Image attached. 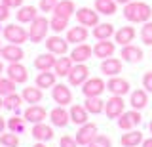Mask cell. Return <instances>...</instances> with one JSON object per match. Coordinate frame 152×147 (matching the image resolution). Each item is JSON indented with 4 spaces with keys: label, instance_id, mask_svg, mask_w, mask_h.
<instances>
[{
    "label": "cell",
    "instance_id": "6da1fadb",
    "mask_svg": "<svg viewBox=\"0 0 152 147\" xmlns=\"http://www.w3.org/2000/svg\"><path fill=\"white\" fill-rule=\"evenodd\" d=\"M124 17L131 23H146L152 17V8L146 2H137L131 0L129 4L124 6Z\"/></svg>",
    "mask_w": 152,
    "mask_h": 147
},
{
    "label": "cell",
    "instance_id": "f907efd6",
    "mask_svg": "<svg viewBox=\"0 0 152 147\" xmlns=\"http://www.w3.org/2000/svg\"><path fill=\"white\" fill-rule=\"evenodd\" d=\"M116 2H118V4H124V6H126V4H129L131 0H116Z\"/></svg>",
    "mask_w": 152,
    "mask_h": 147
},
{
    "label": "cell",
    "instance_id": "ac0fdd59",
    "mask_svg": "<svg viewBox=\"0 0 152 147\" xmlns=\"http://www.w3.org/2000/svg\"><path fill=\"white\" fill-rule=\"evenodd\" d=\"M129 105L137 111H142L146 105H148V92L145 88H139V90H133L131 92V98H129Z\"/></svg>",
    "mask_w": 152,
    "mask_h": 147
},
{
    "label": "cell",
    "instance_id": "1f68e13d",
    "mask_svg": "<svg viewBox=\"0 0 152 147\" xmlns=\"http://www.w3.org/2000/svg\"><path fill=\"white\" fill-rule=\"evenodd\" d=\"M114 33H116L114 25H110V23H99V25L93 27V36L97 40H107V38H110Z\"/></svg>",
    "mask_w": 152,
    "mask_h": 147
},
{
    "label": "cell",
    "instance_id": "d6a6232c",
    "mask_svg": "<svg viewBox=\"0 0 152 147\" xmlns=\"http://www.w3.org/2000/svg\"><path fill=\"white\" fill-rule=\"evenodd\" d=\"M104 103H107V101H103L101 96H97V98H86L84 107L88 109V113H91V115H99V113L104 111Z\"/></svg>",
    "mask_w": 152,
    "mask_h": 147
},
{
    "label": "cell",
    "instance_id": "9a60e30c",
    "mask_svg": "<svg viewBox=\"0 0 152 147\" xmlns=\"http://www.w3.org/2000/svg\"><path fill=\"white\" fill-rule=\"evenodd\" d=\"M6 75H8V78H12L15 84H23V82H27V78H28V73H27V69L23 67L21 63H10V67L6 69Z\"/></svg>",
    "mask_w": 152,
    "mask_h": 147
},
{
    "label": "cell",
    "instance_id": "5b68a950",
    "mask_svg": "<svg viewBox=\"0 0 152 147\" xmlns=\"http://www.w3.org/2000/svg\"><path fill=\"white\" fill-rule=\"evenodd\" d=\"M107 90V82L99 77H93V78H88L86 82L82 84V94L86 98H97Z\"/></svg>",
    "mask_w": 152,
    "mask_h": 147
},
{
    "label": "cell",
    "instance_id": "cb8c5ba5",
    "mask_svg": "<svg viewBox=\"0 0 152 147\" xmlns=\"http://www.w3.org/2000/svg\"><path fill=\"white\" fill-rule=\"evenodd\" d=\"M135 29L133 27H120L116 33H114V40H116V44H120V46H126V44H131L133 40H135Z\"/></svg>",
    "mask_w": 152,
    "mask_h": 147
},
{
    "label": "cell",
    "instance_id": "8d00e7d4",
    "mask_svg": "<svg viewBox=\"0 0 152 147\" xmlns=\"http://www.w3.org/2000/svg\"><path fill=\"white\" fill-rule=\"evenodd\" d=\"M21 103H23V96H19V94H15V92L4 98V107L10 109V111H13V109L17 111V109L21 107Z\"/></svg>",
    "mask_w": 152,
    "mask_h": 147
},
{
    "label": "cell",
    "instance_id": "44dd1931",
    "mask_svg": "<svg viewBox=\"0 0 152 147\" xmlns=\"http://www.w3.org/2000/svg\"><path fill=\"white\" fill-rule=\"evenodd\" d=\"M88 35H89L88 29L78 23V27H70L66 31V40H69V44H82V42H86Z\"/></svg>",
    "mask_w": 152,
    "mask_h": 147
},
{
    "label": "cell",
    "instance_id": "e575fe53",
    "mask_svg": "<svg viewBox=\"0 0 152 147\" xmlns=\"http://www.w3.org/2000/svg\"><path fill=\"white\" fill-rule=\"evenodd\" d=\"M116 6H118L116 0H95V10L99 13H103V16L116 13Z\"/></svg>",
    "mask_w": 152,
    "mask_h": 147
},
{
    "label": "cell",
    "instance_id": "f5cc1de1",
    "mask_svg": "<svg viewBox=\"0 0 152 147\" xmlns=\"http://www.w3.org/2000/svg\"><path fill=\"white\" fill-rule=\"evenodd\" d=\"M2 107H4V98L0 96V109H2Z\"/></svg>",
    "mask_w": 152,
    "mask_h": 147
},
{
    "label": "cell",
    "instance_id": "ab89813d",
    "mask_svg": "<svg viewBox=\"0 0 152 147\" xmlns=\"http://www.w3.org/2000/svg\"><path fill=\"white\" fill-rule=\"evenodd\" d=\"M141 40H142V44L152 46V21L142 23V27H141Z\"/></svg>",
    "mask_w": 152,
    "mask_h": 147
},
{
    "label": "cell",
    "instance_id": "e0dca14e",
    "mask_svg": "<svg viewBox=\"0 0 152 147\" xmlns=\"http://www.w3.org/2000/svg\"><path fill=\"white\" fill-rule=\"evenodd\" d=\"M120 58L124 61H127V63H139L142 59V50L135 44H126V46H122Z\"/></svg>",
    "mask_w": 152,
    "mask_h": 147
},
{
    "label": "cell",
    "instance_id": "c3c4849f",
    "mask_svg": "<svg viewBox=\"0 0 152 147\" xmlns=\"http://www.w3.org/2000/svg\"><path fill=\"white\" fill-rule=\"evenodd\" d=\"M142 147H152V137H146V140H142Z\"/></svg>",
    "mask_w": 152,
    "mask_h": 147
},
{
    "label": "cell",
    "instance_id": "f35d334b",
    "mask_svg": "<svg viewBox=\"0 0 152 147\" xmlns=\"http://www.w3.org/2000/svg\"><path fill=\"white\" fill-rule=\"evenodd\" d=\"M0 143H2L4 147H17L19 145V137L15 132H10V134H0Z\"/></svg>",
    "mask_w": 152,
    "mask_h": 147
},
{
    "label": "cell",
    "instance_id": "7dc6e473",
    "mask_svg": "<svg viewBox=\"0 0 152 147\" xmlns=\"http://www.w3.org/2000/svg\"><path fill=\"white\" fill-rule=\"evenodd\" d=\"M2 4H6L10 10H12V8H21L23 6V0H2Z\"/></svg>",
    "mask_w": 152,
    "mask_h": 147
},
{
    "label": "cell",
    "instance_id": "7c38bea8",
    "mask_svg": "<svg viewBox=\"0 0 152 147\" xmlns=\"http://www.w3.org/2000/svg\"><path fill=\"white\" fill-rule=\"evenodd\" d=\"M46 48L48 52H51V54L55 55H65L66 50H69V40L66 38H61V36H50V38H46Z\"/></svg>",
    "mask_w": 152,
    "mask_h": 147
},
{
    "label": "cell",
    "instance_id": "d4e9b609",
    "mask_svg": "<svg viewBox=\"0 0 152 147\" xmlns=\"http://www.w3.org/2000/svg\"><path fill=\"white\" fill-rule=\"evenodd\" d=\"M70 122H74V124H78V126H82L88 122V118H89V113H88V109H86L84 105H78V103H74L72 107H70Z\"/></svg>",
    "mask_w": 152,
    "mask_h": 147
},
{
    "label": "cell",
    "instance_id": "52a82bcc",
    "mask_svg": "<svg viewBox=\"0 0 152 147\" xmlns=\"http://www.w3.org/2000/svg\"><path fill=\"white\" fill-rule=\"evenodd\" d=\"M76 21L84 27H95L99 25V12L97 10H91V8H80L76 10Z\"/></svg>",
    "mask_w": 152,
    "mask_h": 147
},
{
    "label": "cell",
    "instance_id": "7bdbcfd3",
    "mask_svg": "<svg viewBox=\"0 0 152 147\" xmlns=\"http://www.w3.org/2000/svg\"><path fill=\"white\" fill-rule=\"evenodd\" d=\"M59 0H40V10L42 12H53Z\"/></svg>",
    "mask_w": 152,
    "mask_h": 147
},
{
    "label": "cell",
    "instance_id": "83f0119b",
    "mask_svg": "<svg viewBox=\"0 0 152 147\" xmlns=\"http://www.w3.org/2000/svg\"><path fill=\"white\" fill-rule=\"evenodd\" d=\"M55 54H51V52H48V54H42V55H38V58L34 59V67L38 71H50V69H53L55 67Z\"/></svg>",
    "mask_w": 152,
    "mask_h": 147
},
{
    "label": "cell",
    "instance_id": "b9f144b4",
    "mask_svg": "<svg viewBox=\"0 0 152 147\" xmlns=\"http://www.w3.org/2000/svg\"><path fill=\"white\" fill-rule=\"evenodd\" d=\"M88 147H112V141H110V137H107V136H103V134H97V136H95V140Z\"/></svg>",
    "mask_w": 152,
    "mask_h": 147
},
{
    "label": "cell",
    "instance_id": "74e56055",
    "mask_svg": "<svg viewBox=\"0 0 152 147\" xmlns=\"http://www.w3.org/2000/svg\"><path fill=\"white\" fill-rule=\"evenodd\" d=\"M15 92V82H13L12 78H2L0 77V96L6 98L10 94Z\"/></svg>",
    "mask_w": 152,
    "mask_h": 147
},
{
    "label": "cell",
    "instance_id": "4316f807",
    "mask_svg": "<svg viewBox=\"0 0 152 147\" xmlns=\"http://www.w3.org/2000/svg\"><path fill=\"white\" fill-rule=\"evenodd\" d=\"M142 140H145V137H142V132H139V130H127L126 134L120 137V143L124 147H137V145L142 143Z\"/></svg>",
    "mask_w": 152,
    "mask_h": 147
},
{
    "label": "cell",
    "instance_id": "836d02e7",
    "mask_svg": "<svg viewBox=\"0 0 152 147\" xmlns=\"http://www.w3.org/2000/svg\"><path fill=\"white\" fill-rule=\"evenodd\" d=\"M55 78L57 75L55 73H50V71H40V75L36 77V86L38 88H53L55 86Z\"/></svg>",
    "mask_w": 152,
    "mask_h": 147
},
{
    "label": "cell",
    "instance_id": "816d5d0a",
    "mask_svg": "<svg viewBox=\"0 0 152 147\" xmlns=\"http://www.w3.org/2000/svg\"><path fill=\"white\" fill-rule=\"evenodd\" d=\"M34 147H46V143H44V141H38V143H36Z\"/></svg>",
    "mask_w": 152,
    "mask_h": 147
},
{
    "label": "cell",
    "instance_id": "3957f363",
    "mask_svg": "<svg viewBox=\"0 0 152 147\" xmlns=\"http://www.w3.org/2000/svg\"><path fill=\"white\" fill-rule=\"evenodd\" d=\"M4 38H6L10 44H19V46H21L23 42L28 40V31H25L21 25L12 23V25L4 27Z\"/></svg>",
    "mask_w": 152,
    "mask_h": 147
},
{
    "label": "cell",
    "instance_id": "8992f818",
    "mask_svg": "<svg viewBox=\"0 0 152 147\" xmlns=\"http://www.w3.org/2000/svg\"><path fill=\"white\" fill-rule=\"evenodd\" d=\"M95 136H97V124H93V122H86V124H82L80 130L76 132V141H78V145H86V147H88L95 140Z\"/></svg>",
    "mask_w": 152,
    "mask_h": 147
},
{
    "label": "cell",
    "instance_id": "8fae6325",
    "mask_svg": "<svg viewBox=\"0 0 152 147\" xmlns=\"http://www.w3.org/2000/svg\"><path fill=\"white\" fill-rule=\"evenodd\" d=\"M107 90L112 96H126L129 92V82L122 77H110L107 82Z\"/></svg>",
    "mask_w": 152,
    "mask_h": 147
},
{
    "label": "cell",
    "instance_id": "d6986e66",
    "mask_svg": "<svg viewBox=\"0 0 152 147\" xmlns=\"http://www.w3.org/2000/svg\"><path fill=\"white\" fill-rule=\"evenodd\" d=\"M91 54H93V48L82 42V44H76L74 46V50L70 52V58H72L74 63H86V61L91 58Z\"/></svg>",
    "mask_w": 152,
    "mask_h": 147
},
{
    "label": "cell",
    "instance_id": "60d3db41",
    "mask_svg": "<svg viewBox=\"0 0 152 147\" xmlns=\"http://www.w3.org/2000/svg\"><path fill=\"white\" fill-rule=\"evenodd\" d=\"M8 128H10V132H15V134H19V132H23L25 130V117H12L8 120Z\"/></svg>",
    "mask_w": 152,
    "mask_h": 147
},
{
    "label": "cell",
    "instance_id": "4dcf8cb0",
    "mask_svg": "<svg viewBox=\"0 0 152 147\" xmlns=\"http://www.w3.org/2000/svg\"><path fill=\"white\" fill-rule=\"evenodd\" d=\"M23 101L25 103H31V105H36V103H40L42 101V98H44V94H42V88H38V86H28L23 90Z\"/></svg>",
    "mask_w": 152,
    "mask_h": 147
},
{
    "label": "cell",
    "instance_id": "f546056e",
    "mask_svg": "<svg viewBox=\"0 0 152 147\" xmlns=\"http://www.w3.org/2000/svg\"><path fill=\"white\" fill-rule=\"evenodd\" d=\"M15 17L19 23H32L38 17V12L34 6H21V8H17Z\"/></svg>",
    "mask_w": 152,
    "mask_h": 147
},
{
    "label": "cell",
    "instance_id": "2e32d148",
    "mask_svg": "<svg viewBox=\"0 0 152 147\" xmlns=\"http://www.w3.org/2000/svg\"><path fill=\"white\" fill-rule=\"evenodd\" d=\"M31 136L34 137L36 141H50L53 137V128L48 126L46 122H36L31 130Z\"/></svg>",
    "mask_w": 152,
    "mask_h": 147
},
{
    "label": "cell",
    "instance_id": "9f6ffc18",
    "mask_svg": "<svg viewBox=\"0 0 152 147\" xmlns=\"http://www.w3.org/2000/svg\"><path fill=\"white\" fill-rule=\"evenodd\" d=\"M0 52H2V46H0Z\"/></svg>",
    "mask_w": 152,
    "mask_h": 147
},
{
    "label": "cell",
    "instance_id": "603a6c76",
    "mask_svg": "<svg viewBox=\"0 0 152 147\" xmlns=\"http://www.w3.org/2000/svg\"><path fill=\"white\" fill-rule=\"evenodd\" d=\"M46 109L44 107H40V105H28L25 109V120L27 122H32V124H36V122H44V118H46Z\"/></svg>",
    "mask_w": 152,
    "mask_h": 147
},
{
    "label": "cell",
    "instance_id": "9c48e42d",
    "mask_svg": "<svg viewBox=\"0 0 152 147\" xmlns=\"http://www.w3.org/2000/svg\"><path fill=\"white\" fill-rule=\"evenodd\" d=\"M89 78V69L86 63H76L72 71L69 73V82L70 86H82L86 80Z\"/></svg>",
    "mask_w": 152,
    "mask_h": 147
},
{
    "label": "cell",
    "instance_id": "4fadbf2b",
    "mask_svg": "<svg viewBox=\"0 0 152 147\" xmlns=\"http://www.w3.org/2000/svg\"><path fill=\"white\" fill-rule=\"evenodd\" d=\"M50 120H51V124H53V126L65 128L70 122V113L65 111L63 105H57L55 109H51V111H50Z\"/></svg>",
    "mask_w": 152,
    "mask_h": 147
},
{
    "label": "cell",
    "instance_id": "bcb514c9",
    "mask_svg": "<svg viewBox=\"0 0 152 147\" xmlns=\"http://www.w3.org/2000/svg\"><path fill=\"white\" fill-rule=\"evenodd\" d=\"M8 17H10V8L6 6V4H2V2H0V23H2V21H6Z\"/></svg>",
    "mask_w": 152,
    "mask_h": 147
},
{
    "label": "cell",
    "instance_id": "db71d44e",
    "mask_svg": "<svg viewBox=\"0 0 152 147\" xmlns=\"http://www.w3.org/2000/svg\"><path fill=\"white\" fill-rule=\"evenodd\" d=\"M4 73V65H2V61H0V75Z\"/></svg>",
    "mask_w": 152,
    "mask_h": 147
},
{
    "label": "cell",
    "instance_id": "f1b7e54d",
    "mask_svg": "<svg viewBox=\"0 0 152 147\" xmlns=\"http://www.w3.org/2000/svg\"><path fill=\"white\" fill-rule=\"evenodd\" d=\"M53 13L69 19V17H72L74 13H76V6H74L72 0H59L57 6H55V10H53Z\"/></svg>",
    "mask_w": 152,
    "mask_h": 147
},
{
    "label": "cell",
    "instance_id": "30bf717a",
    "mask_svg": "<svg viewBox=\"0 0 152 147\" xmlns=\"http://www.w3.org/2000/svg\"><path fill=\"white\" fill-rule=\"evenodd\" d=\"M51 98H53V101L57 105H69V103H72V92H70L69 86H65V84H55L53 88H51Z\"/></svg>",
    "mask_w": 152,
    "mask_h": 147
},
{
    "label": "cell",
    "instance_id": "ba28073f",
    "mask_svg": "<svg viewBox=\"0 0 152 147\" xmlns=\"http://www.w3.org/2000/svg\"><path fill=\"white\" fill-rule=\"evenodd\" d=\"M124 111H126L124 96H112L107 103H104V113H107L108 118H118Z\"/></svg>",
    "mask_w": 152,
    "mask_h": 147
},
{
    "label": "cell",
    "instance_id": "d590c367",
    "mask_svg": "<svg viewBox=\"0 0 152 147\" xmlns=\"http://www.w3.org/2000/svg\"><path fill=\"white\" fill-rule=\"evenodd\" d=\"M66 27H69V19H66V17H61V16H55V13H53V17L50 19V29L53 31V33H63Z\"/></svg>",
    "mask_w": 152,
    "mask_h": 147
},
{
    "label": "cell",
    "instance_id": "ffe728a7",
    "mask_svg": "<svg viewBox=\"0 0 152 147\" xmlns=\"http://www.w3.org/2000/svg\"><path fill=\"white\" fill-rule=\"evenodd\" d=\"M0 55H2L6 61H10V63H17V61H21L23 59V50H21V46L19 44H8V46H4L2 52H0Z\"/></svg>",
    "mask_w": 152,
    "mask_h": 147
},
{
    "label": "cell",
    "instance_id": "681fc988",
    "mask_svg": "<svg viewBox=\"0 0 152 147\" xmlns=\"http://www.w3.org/2000/svg\"><path fill=\"white\" fill-rule=\"evenodd\" d=\"M6 126H8V122L4 120L2 117H0V134H2V132H4V128H6Z\"/></svg>",
    "mask_w": 152,
    "mask_h": 147
},
{
    "label": "cell",
    "instance_id": "11a10c76",
    "mask_svg": "<svg viewBox=\"0 0 152 147\" xmlns=\"http://www.w3.org/2000/svg\"><path fill=\"white\" fill-rule=\"evenodd\" d=\"M148 130H150V134H152V120L148 122Z\"/></svg>",
    "mask_w": 152,
    "mask_h": 147
},
{
    "label": "cell",
    "instance_id": "277c9868",
    "mask_svg": "<svg viewBox=\"0 0 152 147\" xmlns=\"http://www.w3.org/2000/svg\"><path fill=\"white\" fill-rule=\"evenodd\" d=\"M142 117H141V111H137V109H131V111H124L120 117H118V126L122 128V130H135L137 126L141 124Z\"/></svg>",
    "mask_w": 152,
    "mask_h": 147
},
{
    "label": "cell",
    "instance_id": "7402d4cb",
    "mask_svg": "<svg viewBox=\"0 0 152 147\" xmlns=\"http://www.w3.org/2000/svg\"><path fill=\"white\" fill-rule=\"evenodd\" d=\"M101 71L107 77H118L122 73V61L118 58H107L101 63Z\"/></svg>",
    "mask_w": 152,
    "mask_h": 147
},
{
    "label": "cell",
    "instance_id": "484cf974",
    "mask_svg": "<svg viewBox=\"0 0 152 147\" xmlns=\"http://www.w3.org/2000/svg\"><path fill=\"white\" fill-rule=\"evenodd\" d=\"M72 67H74V61H72V58H57V61H55V67H53V73L57 75V77H69V73L72 71Z\"/></svg>",
    "mask_w": 152,
    "mask_h": 147
},
{
    "label": "cell",
    "instance_id": "ee69618b",
    "mask_svg": "<svg viewBox=\"0 0 152 147\" xmlns=\"http://www.w3.org/2000/svg\"><path fill=\"white\" fill-rule=\"evenodd\" d=\"M59 147H78V141L76 137H70V136H63L59 141Z\"/></svg>",
    "mask_w": 152,
    "mask_h": 147
},
{
    "label": "cell",
    "instance_id": "7a4b0ae2",
    "mask_svg": "<svg viewBox=\"0 0 152 147\" xmlns=\"http://www.w3.org/2000/svg\"><path fill=\"white\" fill-rule=\"evenodd\" d=\"M48 31H50V19L38 16L36 19L31 23V29H28V40H31V42H42L46 38Z\"/></svg>",
    "mask_w": 152,
    "mask_h": 147
},
{
    "label": "cell",
    "instance_id": "f6af8a7d",
    "mask_svg": "<svg viewBox=\"0 0 152 147\" xmlns=\"http://www.w3.org/2000/svg\"><path fill=\"white\" fill-rule=\"evenodd\" d=\"M142 88L152 94V71H146L145 73V77H142Z\"/></svg>",
    "mask_w": 152,
    "mask_h": 147
},
{
    "label": "cell",
    "instance_id": "5bb4252c",
    "mask_svg": "<svg viewBox=\"0 0 152 147\" xmlns=\"http://www.w3.org/2000/svg\"><path fill=\"white\" fill-rule=\"evenodd\" d=\"M114 50H116V44L110 40H99L97 44L93 46V55L99 59H107V58H112L114 55Z\"/></svg>",
    "mask_w": 152,
    "mask_h": 147
}]
</instances>
